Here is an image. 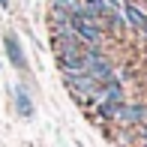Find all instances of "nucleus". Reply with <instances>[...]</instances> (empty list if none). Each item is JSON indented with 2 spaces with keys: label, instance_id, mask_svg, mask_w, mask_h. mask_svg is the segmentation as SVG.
<instances>
[{
  "label": "nucleus",
  "instance_id": "nucleus-1",
  "mask_svg": "<svg viewBox=\"0 0 147 147\" xmlns=\"http://www.w3.org/2000/svg\"><path fill=\"white\" fill-rule=\"evenodd\" d=\"M141 111H144V105H141V102H120V108H117V117H114V120H120V123H126V126H141V123H144Z\"/></svg>",
  "mask_w": 147,
  "mask_h": 147
},
{
  "label": "nucleus",
  "instance_id": "nucleus-2",
  "mask_svg": "<svg viewBox=\"0 0 147 147\" xmlns=\"http://www.w3.org/2000/svg\"><path fill=\"white\" fill-rule=\"evenodd\" d=\"M123 18H126V24H129L132 30H138V33H144L147 36V12H141L138 6H132V3H123Z\"/></svg>",
  "mask_w": 147,
  "mask_h": 147
},
{
  "label": "nucleus",
  "instance_id": "nucleus-3",
  "mask_svg": "<svg viewBox=\"0 0 147 147\" xmlns=\"http://www.w3.org/2000/svg\"><path fill=\"white\" fill-rule=\"evenodd\" d=\"M3 45H6V54H9V60H12V66L15 69H24V54H21V45H18V36L15 33H6L3 36Z\"/></svg>",
  "mask_w": 147,
  "mask_h": 147
},
{
  "label": "nucleus",
  "instance_id": "nucleus-4",
  "mask_svg": "<svg viewBox=\"0 0 147 147\" xmlns=\"http://www.w3.org/2000/svg\"><path fill=\"white\" fill-rule=\"evenodd\" d=\"M48 9L54 12H66V15H75V12H81V0H48Z\"/></svg>",
  "mask_w": 147,
  "mask_h": 147
},
{
  "label": "nucleus",
  "instance_id": "nucleus-5",
  "mask_svg": "<svg viewBox=\"0 0 147 147\" xmlns=\"http://www.w3.org/2000/svg\"><path fill=\"white\" fill-rule=\"evenodd\" d=\"M15 102H18V114H24V117L33 114V102H30V96H27V90H24V87L15 90Z\"/></svg>",
  "mask_w": 147,
  "mask_h": 147
},
{
  "label": "nucleus",
  "instance_id": "nucleus-6",
  "mask_svg": "<svg viewBox=\"0 0 147 147\" xmlns=\"http://www.w3.org/2000/svg\"><path fill=\"white\" fill-rule=\"evenodd\" d=\"M0 6H3V9H9V0H0Z\"/></svg>",
  "mask_w": 147,
  "mask_h": 147
},
{
  "label": "nucleus",
  "instance_id": "nucleus-7",
  "mask_svg": "<svg viewBox=\"0 0 147 147\" xmlns=\"http://www.w3.org/2000/svg\"><path fill=\"white\" fill-rule=\"evenodd\" d=\"M141 117H144V123H147V105H144V111H141Z\"/></svg>",
  "mask_w": 147,
  "mask_h": 147
}]
</instances>
